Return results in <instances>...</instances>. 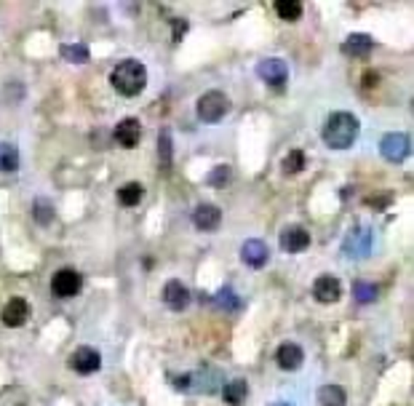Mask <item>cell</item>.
<instances>
[{"instance_id": "17", "label": "cell", "mask_w": 414, "mask_h": 406, "mask_svg": "<svg viewBox=\"0 0 414 406\" xmlns=\"http://www.w3.org/2000/svg\"><path fill=\"white\" fill-rule=\"evenodd\" d=\"M372 48H374V40L372 35H364V33H355V35H348L345 37V43H342V51L348 54V57H355V59H364L372 54Z\"/></svg>"}, {"instance_id": "31", "label": "cell", "mask_w": 414, "mask_h": 406, "mask_svg": "<svg viewBox=\"0 0 414 406\" xmlns=\"http://www.w3.org/2000/svg\"><path fill=\"white\" fill-rule=\"evenodd\" d=\"M270 406H292L289 401H276V404H270Z\"/></svg>"}, {"instance_id": "5", "label": "cell", "mask_w": 414, "mask_h": 406, "mask_svg": "<svg viewBox=\"0 0 414 406\" xmlns=\"http://www.w3.org/2000/svg\"><path fill=\"white\" fill-rule=\"evenodd\" d=\"M342 251L350 257V260H364L372 251V230L369 227H353L345 240H342Z\"/></svg>"}, {"instance_id": "27", "label": "cell", "mask_w": 414, "mask_h": 406, "mask_svg": "<svg viewBox=\"0 0 414 406\" xmlns=\"http://www.w3.org/2000/svg\"><path fill=\"white\" fill-rule=\"evenodd\" d=\"M232 180V168L230 166H217L208 174V185L211 187H227V182Z\"/></svg>"}, {"instance_id": "19", "label": "cell", "mask_w": 414, "mask_h": 406, "mask_svg": "<svg viewBox=\"0 0 414 406\" xmlns=\"http://www.w3.org/2000/svg\"><path fill=\"white\" fill-rule=\"evenodd\" d=\"M19 168V150L11 142H0V174H13Z\"/></svg>"}, {"instance_id": "28", "label": "cell", "mask_w": 414, "mask_h": 406, "mask_svg": "<svg viewBox=\"0 0 414 406\" xmlns=\"http://www.w3.org/2000/svg\"><path fill=\"white\" fill-rule=\"evenodd\" d=\"M214 299H217V305H220L222 311H238V305H241V302H238V294H235L232 289H222Z\"/></svg>"}, {"instance_id": "18", "label": "cell", "mask_w": 414, "mask_h": 406, "mask_svg": "<svg viewBox=\"0 0 414 406\" xmlns=\"http://www.w3.org/2000/svg\"><path fill=\"white\" fill-rule=\"evenodd\" d=\"M246 395H249L246 380H230V383H225V388H222V398L230 406H241L246 401Z\"/></svg>"}, {"instance_id": "20", "label": "cell", "mask_w": 414, "mask_h": 406, "mask_svg": "<svg viewBox=\"0 0 414 406\" xmlns=\"http://www.w3.org/2000/svg\"><path fill=\"white\" fill-rule=\"evenodd\" d=\"M345 401H348V395L340 385H324L318 390V404L321 406H345Z\"/></svg>"}, {"instance_id": "11", "label": "cell", "mask_w": 414, "mask_h": 406, "mask_svg": "<svg viewBox=\"0 0 414 406\" xmlns=\"http://www.w3.org/2000/svg\"><path fill=\"white\" fill-rule=\"evenodd\" d=\"M310 246V236H307V230L300 225H292L286 227L283 233H280V249L289 251V254H300Z\"/></svg>"}, {"instance_id": "8", "label": "cell", "mask_w": 414, "mask_h": 406, "mask_svg": "<svg viewBox=\"0 0 414 406\" xmlns=\"http://www.w3.org/2000/svg\"><path fill=\"white\" fill-rule=\"evenodd\" d=\"M313 297L321 302V305H331V302H337L342 297V284L337 275L331 273H324L316 278V284H313Z\"/></svg>"}, {"instance_id": "4", "label": "cell", "mask_w": 414, "mask_h": 406, "mask_svg": "<svg viewBox=\"0 0 414 406\" xmlns=\"http://www.w3.org/2000/svg\"><path fill=\"white\" fill-rule=\"evenodd\" d=\"M409 150H412V142H409V137L403 132H393V134H385L382 137V142H379V153L385 161L390 163H401L409 158Z\"/></svg>"}, {"instance_id": "13", "label": "cell", "mask_w": 414, "mask_h": 406, "mask_svg": "<svg viewBox=\"0 0 414 406\" xmlns=\"http://www.w3.org/2000/svg\"><path fill=\"white\" fill-rule=\"evenodd\" d=\"M163 302L169 305L171 311H184L187 305H190V289L184 286L182 281H169L166 286H163Z\"/></svg>"}, {"instance_id": "9", "label": "cell", "mask_w": 414, "mask_h": 406, "mask_svg": "<svg viewBox=\"0 0 414 406\" xmlns=\"http://www.w3.org/2000/svg\"><path fill=\"white\" fill-rule=\"evenodd\" d=\"M70 369L78 374H94L102 366V356H99L94 347H78L73 356H70Z\"/></svg>"}, {"instance_id": "3", "label": "cell", "mask_w": 414, "mask_h": 406, "mask_svg": "<svg viewBox=\"0 0 414 406\" xmlns=\"http://www.w3.org/2000/svg\"><path fill=\"white\" fill-rule=\"evenodd\" d=\"M195 108H198V118L203 120V123H220L230 112V99L222 91H206L198 99Z\"/></svg>"}, {"instance_id": "29", "label": "cell", "mask_w": 414, "mask_h": 406, "mask_svg": "<svg viewBox=\"0 0 414 406\" xmlns=\"http://www.w3.org/2000/svg\"><path fill=\"white\" fill-rule=\"evenodd\" d=\"M158 156H160V163H163V166H169V163H171V134L169 132H160V137H158Z\"/></svg>"}, {"instance_id": "14", "label": "cell", "mask_w": 414, "mask_h": 406, "mask_svg": "<svg viewBox=\"0 0 414 406\" xmlns=\"http://www.w3.org/2000/svg\"><path fill=\"white\" fill-rule=\"evenodd\" d=\"M270 251L268 246H265V240L259 238H249L241 246V260H244V265H249V267H262V265L268 262Z\"/></svg>"}, {"instance_id": "26", "label": "cell", "mask_w": 414, "mask_h": 406, "mask_svg": "<svg viewBox=\"0 0 414 406\" xmlns=\"http://www.w3.org/2000/svg\"><path fill=\"white\" fill-rule=\"evenodd\" d=\"M32 216H35V222H40V225H49L51 219H54V209H51V203L43 201V198H37V201L32 203Z\"/></svg>"}, {"instance_id": "24", "label": "cell", "mask_w": 414, "mask_h": 406, "mask_svg": "<svg viewBox=\"0 0 414 406\" xmlns=\"http://www.w3.org/2000/svg\"><path fill=\"white\" fill-rule=\"evenodd\" d=\"M61 57L70 62V64H85L88 62V48L83 43H73V46L61 48Z\"/></svg>"}, {"instance_id": "2", "label": "cell", "mask_w": 414, "mask_h": 406, "mask_svg": "<svg viewBox=\"0 0 414 406\" xmlns=\"http://www.w3.org/2000/svg\"><path fill=\"white\" fill-rule=\"evenodd\" d=\"M112 88L121 96H136L145 91L147 86V70L142 62L136 59H123L115 64V70L110 72Z\"/></svg>"}, {"instance_id": "7", "label": "cell", "mask_w": 414, "mask_h": 406, "mask_svg": "<svg viewBox=\"0 0 414 406\" xmlns=\"http://www.w3.org/2000/svg\"><path fill=\"white\" fill-rule=\"evenodd\" d=\"M256 72H259V78L268 86L280 88V86L286 83V78H289V64L278 59V57H270V59H262L256 64Z\"/></svg>"}, {"instance_id": "16", "label": "cell", "mask_w": 414, "mask_h": 406, "mask_svg": "<svg viewBox=\"0 0 414 406\" xmlns=\"http://www.w3.org/2000/svg\"><path fill=\"white\" fill-rule=\"evenodd\" d=\"M276 361H278V366L283 371H297L304 361L302 347L297 345V342H283L278 347V353H276Z\"/></svg>"}, {"instance_id": "1", "label": "cell", "mask_w": 414, "mask_h": 406, "mask_svg": "<svg viewBox=\"0 0 414 406\" xmlns=\"http://www.w3.org/2000/svg\"><path fill=\"white\" fill-rule=\"evenodd\" d=\"M361 132V123L353 112H331L324 123V142L331 150H348Z\"/></svg>"}, {"instance_id": "21", "label": "cell", "mask_w": 414, "mask_h": 406, "mask_svg": "<svg viewBox=\"0 0 414 406\" xmlns=\"http://www.w3.org/2000/svg\"><path fill=\"white\" fill-rule=\"evenodd\" d=\"M145 198V187L139 185V182H129V185H123L121 190H118V203L121 206H136V203H142Z\"/></svg>"}, {"instance_id": "22", "label": "cell", "mask_w": 414, "mask_h": 406, "mask_svg": "<svg viewBox=\"0 0 414 406\" xmlns=\"http://www.w3.org/2000/svg\"><path fill=\"white\" fill-rule=\"evenodd\" d=\"M276 13L283 22H297L302 16V3H297V0H278L276 3Z\"/></svg>"}, {"instance_id": "25", "label": "cell", "mask_w": 414, "mask_h": 406, "mask_svg": "<svg viewBox=\"0 0 414 406\" xmlns=\"http://www.w3.org/2000/svg\"><path fill=\"white\" fill-rule=\"evenodd\" d=\"M302 168H304V153L302 150H292L289 156L283 158V174H289V177H292V174H300Z\"/></svg>"}, {"instance_id": "15", "label": "cell", "mask_w": 414, "mask_h": 406, "mask_svg": "<svg viewBox=\"0 0 414 406\" xmlns=\"http://www.w3.org/2000/svg\"><path fill=\"white\" fill-rule=\"evenodd\" d=\"M142 139V126L136 118H123L118 126H115V142L121 147H136Z\"/></svg>"}, {"instance_id": "23", "label": "cell", "mask_w": 414, "mask_h": 406, "mask_svg": "<svg viewBox=\"0 0 414 406\" xmlns=\"http://www.w3.org/2000/svg\"><path fill=\"white\" fill-rule=\"evenodd\" d=\"M379 294L377 284H369V281H355L353 284V297L361 302V305H369V302H374Z\"/></svg>"}, {"instance_id": "12", "label": "cell", "mask_w": 414, "mask_h": 406, "mask_svg": "<svg viewBox=\"0 0 414 406\" xmlns=\"http://www.w3.org/2000/svg\"><path fill=\"white\" fill-rule=\"evenodd\" d=\"M193 222L198 230H217L222 222V211L220 206H214V203H201V206H195L193 211Z\"/></svg>"}, {"instance_id": "6", "label": "cell", "mask_w": 414, "mask_h": 406, "mask_svg": "<svg viewBox=\"0 0 414 406\" xmlns=\"http://www.w3.org/2000/svg\"><path fill=\"white\" fill-rule=\"evenodd\" d=\"M81 289H83V275L78 273V270H70V267H64V270H59L51 278V291L61 299L75 297Z\"/></svg>"}, {"instance_id": "10", "label": "cell", "mask_w": 414, "mask_h": 406, "mask_svg": "<svg viewBox=\"0 0 414 406\" xmlns=\"http://www.w3.org/2000/svg\"><path fill=\"white\" fill-rule=\"evenodd\" d=\"M0 318H3V323H6L8 329L25 326L27 318H30V305H27V299H22V297L8 299L6 308H3V313H0Z\"/></svg>"}, {"instance_id": "30", "label": "cell", "mask_w": 414, "mask_h": 406, "mask_svg": "<svg viewBox=\"0 0 414 406\" xmlns=\"http://www.w3.org/2000/svg\"><path fill=\"white\" fill-rule=\"evenodd\" d=\"M182 33H187V22H182V19H174V40H179Z\"/></svg>"}]
</instances>
